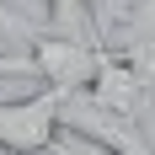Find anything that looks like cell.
Returning <instances> with one entry per match:
<instances>
[{"mask_svg": "<svg viewBox=\"0 0 155 155\" xmlns=\"http://www.w3.org/2000/svg\"><path fill=\"white\" fill-rule=\"evenodd\" d=\"M48 32V21H38V16H27V11H16L11 0H0V43H38Z\"/></svg>", "mask_w": 155, "mask_h": 155, "instance_id": "obj_5", "label": "cell"}, {"mask_svg": "<svg viewBox=\"0 0 155 155\" xmlns=\"http://www.w3.org/2000/svg\"><path fill=\"white\" fill-rule=\"evenodd\" d=\"M96 48L102 43L64 38V32H43V38L27 48L32 80H38V86H54V91H86L91 75H96Z\"/></svg>", "mask_w": 155, "mask_h": 155, "instance_id": "obj_3", "label": "cell"}, {"mask_svg": "<svg viewBox=\"0 0 155 155\" xmlns=\"http://www.w3.org/2000/svg\"><path fill=\"white\" fill-rule=\"evenodd\" d=\"M86 91H91L102 107L128 112V118H144V107H150V96H144L139 75L128 70V59H123L112 43H102V48H96V75H91V86H86Z\"/></svg>", "mask_w": 155, "mask_h": 155, "instance_id": "obj_4", "label": "cell"}, {"mask_svg": "<svg viewBox=\"0 0 155 155\" xmlns=\"http://www.w3.org/2000/svg\"><path fill=\"white\" fill-rule=\"evenodd\" d=\"M107 38L112 43H128V38H150L155 43V0H134V5L123 11V21H118Z\"/></svg>", "mask_w": 155, "mask_h": 155, "instance_id": "obj_7", "label": "cell"}, {"mask_svg": "<svg viewBox=\"0 0 155 155\" xmlns=\"http://www.w3.org/2000/svg\"><path fill=\"white\" fill-rule=\"evenodd\" d=\"M32 155H75V150H70V144H59V139H54V144H48V150H32Z\"/></svg>", "mask_w": 155, "mask_h": 155, "instance_id": "obj_8", "label": "cell"}, {"mask_svg": "<svg viewBox=\"0 0 155 155\" xmlns=\"http://www.w3.org/2000/svg\"><path fill=\"white\" fill-rule=\"evenodd\" d=\"M112 48L128 59V70L139 75L144 96H150V107H155V43H150V38H128V43H112Z\"/></svg>", "mask_w": 155, "mask_h": 155, "instance_id": "obj_6", "label": "cell"}, {"mask_svg": "<svg viewBox=\"0 0 155 155\" xmlns=\"http://www.w3.org/2000/svg\"><path fill=\"white\" fill-rule=\"evenodd\" d=\"M59 134H70L75 144H91L102 155H155V139L144 118L102 107L91 91H64L59 96Z\"/></svg>", "mask_w": 155, "mask_h": 155, "instance_id": "obj_1", "label": "cell"}, {"mask_svg": "<svg viewBox=\"0 0 155 155\" xmlns=\"http://www.w3.org/2000/svg\"><path fill=\"white\" fill-rule=\"evenodd\" d=\"M59 96L54 86L16 102H0V155H32L59 139Z\"/></svg>", "mask_w": 155, "mask_h": 155, "instance_id": "obj_2", "label": "cell"}]
</instances>
